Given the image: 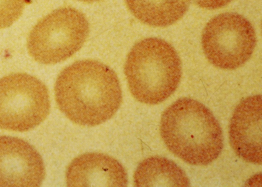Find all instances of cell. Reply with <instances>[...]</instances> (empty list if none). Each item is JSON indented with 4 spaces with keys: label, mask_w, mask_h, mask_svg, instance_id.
Wrapping results in <instances>:
<instances>
[{
    "label": "cell",
    "mask_w": 262,
    "mask_h": 187,
    "mask_svg": "<svg viewBox=\"0 0 262 187\" xmlns=\"http://www.w3.org/2000/svg\"><path fill=\"white\" fill-rule=\"evenodd\" d=\"M55 97L61 112L73 122L96 126L111 119L121 106L118 76L98 61H77L62 70L55 81Z\"/></svg>",
    "instance_id": "1"
},
{
    "label": "cell",
    "mask_w": 262,
    "mask_h": 187,
    "mask_svg": "<svg viewBox=\"0 0 262 187\" xmlns=\"http://www.w3.org/2000/svg\"><path fill=\"white\" fill-rule=\"evenodd\" d=\"M69 187H125L128 183L124 167L108 155L90 152L75 158L67 169Z\"/></svg>",
    "instance_id": "9"
},
{
    "label": "cell",
    "mask_w": 262,
    "mask_h": 187,
    "mask_svg": "<svg viewBox=\"0 0 262 187\" xmlns=\"http://www.w3.org/2000/svg\"><path fill=\"white\" fill-rule=\"evenodd\" d=\"M45 177L43 159L29 143L0 136V187H38Z\"/></svg>",
    "instance_id": "7"
},
{
    "label": "cell",
    "mask_w": 262,
    "mask_h": 187,
    "mask_svg": "<svg viewBox=\"0 0 262 187\" xmlns=\"http://www.w3.org/2000/svg\"><path fill=\"white\" fill-rule=\"evenodd\" d=\"M80 2H85V3H94L96 2H98L101 0H77Z\"/></svg>",
    "instance_id": "14"
},
{
    "label": "cell",
    "mask_w": 262,
    "mask_h": 187,
    "mask_svg": "<svg viewBox=\"0 0 262 187\" xmlns=\"http://www.w3.org/2000/svg\"><path fill=\"white\" fill-rule=\"evenodd\" d=\"M26 0H0V29L12 25L21 15Z\"/></svg>",
    "instance_id": "12"
},
{
    "label": "cell",
    "mask_w": 262,
    "mask_h": 187,
    "mask_svg": "<svg viewBox=\"0 0 262 187\" xmlns=\"http://www.w3.org/2000/svg\"><path fill=\"white\" fill-rule=\"evenodd\" d=\"M199 7L207 9H216L224 7L232 0H193Z\"/></svg>",
    "instance_id": "13"
},
{
    "label": "cell",
    "mask_w": 262,
    "mask_h": 187,
    "mask_svg": "<svg viewBox=\"0 0 262 187\" xmlns=\"http://www.w3.org/2000/svg\"><path fill=\"white\" fill-rule=\"evenodd\" d=\"M262 99L260 95L248 96L236 107L230 119L229 141L243 160L261 164Z\"/></svg>",
    "instance_id": "8"
},
{
    "label": "cell",
    "mask_w": 262,
    "mask_h": 187,
    "mask_svg": "<svg viewBox=\"0 0 262 187\" xmlns=\"http://www.w3.org/2000/svg\"><path fill=\"white\" fill-rule=\"evenodd\" d=\"M124 74L135 99L156 105L168 98L177 88L182 75L181 63L169 43L148 37L136 43L130 50Z\"/></svg>",
    "instance_id": "3"
},
{
    "label": "cell",
    "mask_w": 262,
    "mask_h": 187,
    "mask_svg": "<svg viewBox=\"0 0 262 187\" xmlns=\"http://www.w3.org/2000/svg\"><path fill=\"white\" fill-rule=\"evenodd\" d=\"M89 30V22L81 12L69 7L57 9L39 20L30 31L29 53L40 64L61 62L81 48Z\"/></svg>",
    "instance_id": "4"
},
{
    "label": "cell",
    "mask_w": 262,
    "mask_h": 187,
    "mask_svg": "<svg viewBox=\"0 0 262 187\" xmlns=\"http://www.w3.org/2000/svg\"><path fill=\"white\" fill-rule=\"evenodd\" d=\"M137 187H188L189 180L184 170L165 157L151 156L142 161L134 174Z\"/></svg>",
    "instance_id": "10"
},
{
    "label": "cell",
    "mask_w": 262,
    "mask_h": 187,
    "mask_svg": "<svg viewBox=\"0 0 262 187\" xmlns=\"http://www.w3.org/2000/svg\"><path fill=\"white\" fill-rule=\"evenodd\" d=\"M160 134L168 149L191 165L211 163L223 148V135L217 120L204 104L190 98H181L165 109Z\"/></svg>",
    "instance_id": "2"
},
{
    "label": "cell",
    "mask_w": 262,
    "mask_h": 187,
    "mask_svg": "<svg viewBox=\"0 0 262 187\" xmlns=\"http://www.w3.org/2000/svg\"><path fill=\"white\" fill-rule=\"evenodd\" d=\"M191 0H125L129 11L140 22L155 27L171 25L183 16Z\"/></svg>",
    "instance_id": "11"
},
{
    "label": "cell",
    "mask_w": 262,
    "mask_h": 187,
    "mask_svg": "<svg viewBox=\"0 0 262 187\" xmlns=\"http://www.w3.org/2000/svg\"><path fill=\"white\" fill-rule=\"evenodd\" d=\"M48 90L41 80L25 73L0 78V128L16 131L31 130L48 116Z\"/></svg>",
    "instance_id": "5"
},
{
    "label": "cell",
    "mask_w": 262,
    "mask_h": 187,
    "mask_svg": "<svg viewBox=\"0 0 262 187\" xmlns=\"http://www.w3.org/2000/svg\"><path fill=\"white\" fill-rule=\"evenodd\" d=\"M256 42L250 22L235 13H224L211 19L203 31L202 44L205 56L214 66L236 69L251 56Z\"/></svg>",
    "instance_id": "6"
}]
</instances>
